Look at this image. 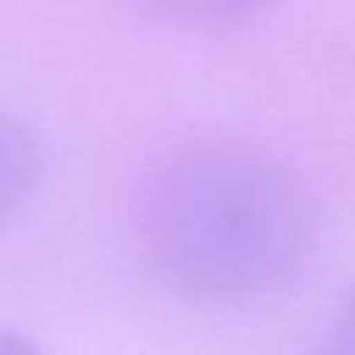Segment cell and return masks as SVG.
I'll list each match as a JSON object with an SVG mask.
<instances>
[{"mask_svg": "<svg viewBox=\"0 0 355 355\" xmlns=\"http://www.w3.org/2000/svg\"><path fill=\"white\" fill-rule=\"evenodd\" d=\"M42 180V150L31 128L0 108V227L11 225L33 200Z\"/></svg>", "mask_w": 355, "mask_h": 355, "instance_id": "obj_2", "label": "cell"}, {"mask_svg": "<svg viewBox=\"0 0 355 355\" xmlns=\"http://www.w3.org/2000/svg\"><path fill=\"white\" fill-rule=\"evenodd\" d=\"M141 227L158 266L189 294L239 300L286 283L308 255L311 208L266 150L208 136L147 175Z\"/></svg>", "mask_w": 355, "mask_h": 355, "instance_id": "obj_1", "label": "cell"}, {"mask_svg": "<svg viewBox=\"0 0 355 355\" xmlns=\"http://www.w3.org/2000/svg\"><path fill=\"white\" fill-rule=\"evenodd\" d=\"M313 355H355V300H349L327 324Z\"/></svg>", "mask_w": 355, "mask_h": 355, "instance_id": "obj_4", "label": "cell"}, {"mask_svg": "<svg viewBox=\"0 0 355 355\" xmlns=\"http://www.w3.org/2000/svg\"><path fill=\"white\" fill-rule=\"evenodd\" d=\"M158 17L186 28H227L255 17L269 0H144Z\"/></svg>", "mask_w": 355, "mask_h": 355, "instance_id": "obj_3", "label": "cell"}, {"mask_svg": "<svg viewBox=\"0 0 355 355\" xmlns=\"http://www.w3.org/2000/svg\"><path fill=\"white\" fill-rule=\"evenodd\" d=\"M0 355H42L39 347L14 330H0Z\"/></svg>", "mask_w": 355, "mask_h": 355, "instance_id": "obj_5", "label": "cell"}]
</instances>
